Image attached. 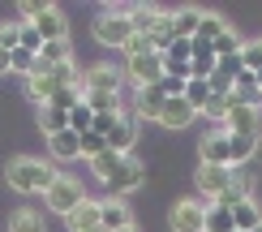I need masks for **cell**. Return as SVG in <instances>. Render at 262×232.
I'll list each match as a JSON object with an SVG mask.
<instances>
[{"label":"cell","mask_w":262,"mask_h":232,"mask_svg":"<svg viewBox=\"0 0 262 232\" xmlns=\"http://www.w3.org/2000/svg\"><path fill=\"white\" fill-rule=\"evenodd\" d=\"M103 185H107V198H125L129 189H138V185H142V163L134 159V155H125V159H121V168L107 176Z\"/></svg>","instance_id":"9"},{"label":"cell","mask_w":262,"mask_h":232,"mask_svg":"<svg viewBox=\"0 0 262 232\" xmlns=\"http://www.w3.org/2000/svg\"><path fill=\"white\" fill-rule=\"evenodd\" d=\"M95 39L103 43V48H125L129 39H134V26H129V17H121V13H95Z\"/></svg>","instance_id":"3"},{"label":"cell","mask_w":262,"mask_h":232,"mask_svg":"<svg viewBox=\"0 0 262 232\" xmlns=\"http://www.w3.org/2000/svg\"><path fill=\"white\" fill-rule=\"evenodd\" d=\"M258 129H262L258 108H245V103H236V99H232L228 120H224V134H232V138H258Z\"/></svg>","instance_id":"7"},{"label":"cell","mask_w":262,"mask_h":232,"mask_svg":"<svg viewBox=\"0 0 262 232\" xmlns=\"http://www.w3.org/2000/svg\"><path fill=\"white\" fill-rule=\"evenodd\" d=\"M193 181H198V194L202 202H215L228 185H232V168H211V163H198V172H193Z\"/></svg>","instance_id":"8"},{"label":"cell","mask_w":262,"mask_h":232,"mask_svg":"<svg viewBox=\"0 0 262 232\" xmlns=\"http://www.w3.org/2000/svg\"><path fill=\"white\" fill-rule=\"evenodd\" d=\"M228 22L220 17V13H202V22H198V35H193V43H202V48H211V43H220L224 35H228Z\"/></svg>","instance_id":"18"},{"label":"cell","mask_w":262,"mask_h":232,"mask_svg":"<svg viewBox=\"0 0 262 232\" xmlns=\"http://www.w3.org/2000/svg\"><path fill=\"white\" fill-rule=\"evenodd\" d=\"M241 65H245L249 73H258V69H262V39L245 43V52H241Z\"/></svg>","instance_id":"38"},{"label":"cell","mask_w":262,"mask_h":232,"mask_svg":"<svg viewBox=\"0 0 262 232\" xmlns=\"http://www.w3.org/2000/svg\"><path fill=\"white\" fill-rule=\"evenodd\" d=\"M121 232H134V228H121Z\"/></svg>","instance_id":"40"},{"label":"cell","mask_w":262,"mask_h":232,"mask_svg":"<svg viewBox=\"0 0 262 232\" xmlns=\"http://www.w3.org/2000/svg\"><path fill=\"white\" fill-rule=\"evenodd\" d=\"M121 159H125V155H116V151H103L99 159H91V168H95V176H99V181H107V176H112L116 168H121Z\"/></svg>","instance_id":"34"},{"label":"cell","mask_w":262,"mask_h":232,"mask_svg":"<svg viewBox=\"0 0 262 232\" xmlns=\"http://www.w3.org/2000/svg\"><path fill=\"white\" fill-rule=\"evenodd\" d=\"M202 13H206V9H177V13H172V35H177V39H193V35H198Z\"/></svg>","instance_id":"20"},{"label":"cell","mask_w":262,"mask_h":232,"mask_svg":"<svg viewBox=\"0 0 262 232\" xmlns=\"http://www.w3.org/2000/svg\"><path fill=\"white\" fill-rule=\"evenodd\" d=\"M64 228H69V232H91V228H99V202H95V198H82V202L64 215Z\"/></svg>","instance_id":"13"},{"label":"cell","mask_w":262,"mask_h":232,"mask_svg":"<svg viewBox=\"0 0 262 232\" xmlns=\"http://www.w3.org/2000/svg\"><path fill=\"white\" fill-rule=\"evenodd\" d=\"M121 52H125L129 60H138V56H150V52H155V39H150V35H134V39H129Z\"/></svg>","instance_id":"35"},{"label":"cell","mask_w":262,"mask_h":232,"mask_svg":"<svg viewBox=\"0 0 262 232\" xmlns=\"http://www.w3.org/2000/svg\"><path fill=\"white\" fill-rule=\"evenodd\" d=\"M103 142H107V151H116V155H129V146L138 142V116H134V108H125V112L112 120V129L103 134Z\"/></svg>","instance_id":"5"},{"label":"cell","mask_w":262,"mask_h":232,"mask_svg":"<svg viewBox=\"0 0 262 232\" xmlns=\"http://www.w3.org/2000/svg\"><path fill=\"white\" fill-rule=\"evenodd\" d=\"M254 155H258V138H232L228 134V163H232V168L249 163Z\"/></svg>","instance_id":"24"},{"label":"cell","mask_w":262,"mask_h":232,"mask_svg":"<svg viewBox=\"0 0 262 232\" xmlns=\"http://www.w3.org/2000/svg\"><path fill=\"white\" fill-rule=\"evenodd\" d=\"M5 73H9V52L0 48V77H5Z\"/></svg>","instance_id":"39"},{"label":"cell","mask_w":262,"mask_h":232,"mask_svg":"<svg viewBox=\"0 0 262 232\" xmlns=\"http://www.w3.org/2000/svg\"><path fill=\"white\" fill-rule=\"evenodd\" d=\"M82 198H86V194H82V185L73 181V176H60V172H56V181L48 185L43 202H48V211H56V215H69L73 206L82 202Z\"/></svg>","instance_id":"4"},{"label":"cell","mask_w":262,"mask_h":232,"mask_svg":"<svg viewBox=\"0 0 262 232\" xmlns=\"http://www.w3.org/2000/svg\"><path fill=\"white\" fill-rule=\"evenodd\" d=\"M5 181H9V189H17V194H48V185L56 181V172L48 168V163H39V159H13L9 163V172H5Z\"/></svg>","instance_id":"1"},{"label":"cell","mask_w":262,"mask_h":232,"mask_svg":"<svg viewBox=\"0 0 262 232\" xmlns=\"http://www.w3.org/2000/svg\"><path fill=\"white\" fill-rule=\"evenodd\" d=\"M206 232H236V224H232V211H224V206L206 202Z\"/></svg>","instance_id":"28"},{"label":"cell","mask_w":262,"mask_h":232,"mask_svg":"<svg viewBox=\"0 0 262 232\" xmlns=\"http://www.w3.org/2000/svg\"><path fill=\"white\" fill-rule=\"evenodd\" d=\"M172 232H206V202L202 198H177L168 211Z\"/></svg>","instance_id":"2"},{"label":"cell","mask_w":262,"mask_h":232,"mask_svg":"<svg viewBox=\"0 0 262 232\" xmlns=\"http://www.w3.org/2000/svg\"><path fill=\"white\" fill-rule=\"evenodd\" d=\"M254 181H258V172H254V163H241V168H232V189L236 194H254Z\"/></svg>","instance_id":"32"},{"label":"cell","mask_w":262,"mask_h":232,"mask_svg":"<svg viewBox=\"0 0 262 232\" xmlns=\"http://www.w3.org/2000/svg\"><path fill=\"white\" fill-rule=\"evenodd\" d=\"M159 13H163V9H155V5H134V13H129V26H134V35H155Z\"/></svg>","instance_id":"21"},{"label":"cell","mask_w":262,"mask_h":232,"mask_svg":"<svg viewBox=\"0 0 262 232\" xmlns=\"http://www.w3.org/2000/svg\"><path fill=\"white\" fill-rule=\"evenodd\" d=\"M163 103H168V99L159 95V86H138V95H134V116H138V120H159Z\"/></svg>","instance_id":"14"},{"label":"cell","mask_w":262,"mask_h":232,"mask_svg":"<svg viewBox=\"0 0 262 232\" xmlns=\"http://www.w3.org/2000/svg\"><path fill=\"white\" fill-rule=\"evenodd\" d=\"M9 232H43V215L30 211V206H21V211H13V219H9Z\"/></svg>","instance_id":"27"},{"label":"cell","mask_w":262,"mask_h":232,"mask_svg":"<svg viewBox=\"0 0 262 232\" xmlns=\"http://www.w3.org/2000/svg\"><path fill=\"white\" fill-rule=\"evenodd\" d=\"M254 232H262V228H254Z\"/></svg>","instance_id":"42"},{"label":"cell","mask_w":262,"mask_h":232,"mask_svg":"<svg viewBox=\"0 0 262 232\" xmlns=\"http://www.w3.org/2000/svg\"><path fill=\"white\" fill-rule=\"evenodd\" d=\"M193 116H198V112H193V108L185 103V95H181V99H168V103H163L159 125L163 129H185V125H193Z\"/></svg>","instance_id":"16"},{"label":"cell","mask_w":262,"mask_h":232,"mask_svg":"<svg viewBox=\"0 0 262 232\" xmlns=\"http://www.w3.org/2000/svg\"><path fill=\"white\" fill-rule=\"evenodd\" d=\"M99 228H103V232L134 228V211H129L121 198H103V202H99Z\"/></svg>","instance_id":"12"},{"label":"cell","mask_w":262,"mask_h":232,"mask_svg":"<svg viewBox=\"0 0 262 232\" xmlns=\"http://www.w3.org/2000/svg\"><path fill=\"white\" fill-rule=\"evenodd\" d=\"M91 125H95V112H91L86 103H78V108L69 112V129H73V134H86Z\"/></svg>","instance_id":"36"},{"label":"cell","mask_w":262,"mask_h":232,"mask_svg":"<svg viewBox=\"0 0 262 232\" xmlns=\"http://www.w3.org/2000/svg\"><path fill=\"white\" fill-rule=\"evenodd\" d=\"M198 155H202V163H211V168H232L228 163V134L220 129V134H206L198 142Z\"/></svg>","instance_id":"15"},{"label":"cell","mask_w":262,"mask_h":232,"mask_svg":"<svg viewBox=\"0 0 262 232\" xmlns=\"http://www.w3.org/2000/svg\"><path fill=\"white\" fill-rule=\"evenodd\" d=\"M91 232H103V228H91Z\"/></svg>","instance_id":"41"},{"label":"cell","mask_w":262,"mask_h":232,"mask_svg":"<svg viewBox=\"0 0 262 232\" xmlns=\"http://www.w3.org/2000/svg\"><path fill=\"white\" fill-rule=\"evenodd\" d=\"M206 99H211V86H206L202 77H189V86H185V103H189L193 112H202Z\"/></svg>","instance_id":"30"},{"label":"cell","mask_w":262,"mask_h":232,"mask_svg":"<svg viewBox=\"0 0 262 232\" xmlns=\"http://www.w3.org/2000/svg\"><path fill=\"white\" fill-rule=\"evenodd\" d=\"M0 48H5V52H17V48H21V30H17V22H0Z\"/></svg>","instance_id":"37"},{"label":"cell","mask_w":262,"mask_h":232,"mask_svg":"<svg viewBox=\"0 0 262 232\" xmlns=\"http://www.w3.org/2000/svg\"><path fill=\"white\" fill-rule=\"evenodd\" d=\"M228 108H232V95H211L198 116H211L215 125H224V120H228Z\"/></svg>","instance_id":"31"},{"label":"cell","mask_w":262,"mask_h":232,"mask_svg":"<svg viewBox=\"0 0 262 232\" xmlns=\"http://www.w3.org/2000/svg\"><path fill=\"white\" fill-rule=\"evenodd\" d=\"M121 86H125V69H116V65H91V69L82 73V91L121 95Z\"/></svg>","instance_id":"6"},{"label":"cell","mask_w":262,"mask_h":232,"mask_svg":"<svg viewBox=\"0 0 262 232\" xmlns=\"http://www.w3.org/2000/svg\"><path fill=\"white\" fill-rule=\"evenodd\" d=\"M64 60H73L69 39H64V43H43V48H39V69H56V65H64Z\"/></svg>","instance_id":"25"},{"label":"cell","mask_w":262,"mask_h":232,"mask_svg":"<svg viewBox=\"0 0 262 232\" xmlns=\"http://www.w3.org/2000/svg\"><path fill=\"white\" fill-rule=\"evenodd\" d=\"M78 146H82V159H99V155L107 151V142L95 134V129H86V134H78Z\"/></svg>","instance_id":"33"},{"label":"cell","mask_w":262,"mask_h":232,"mask_svg":"<svg viewBox=\"0 0 262 232\" xmlns=\"http://www.w3.org/2000/svg\"><path fill=\"white\" fill-rule=\"evenodd\" d=\"M125 77H134L138 86H155L163 77V56L150 52V56H138V60H125Z\"/></svg>","instance_id":"11"},{"label":"cell","mask_w":262,"mask_h":232,"mask_svg":"<svg viewBox=\"0 0 262 232\" xmlns=\"http://www.w3.org/2000/svg\"><path fill=\"white\" fill-rule=\"evenodd\" d=\"M48 151H52V159H82V146H78V134H73V129L52 134L48 138Z\"/></svg>","instance_id":"19"},{"label":"cell","mask_w":262,"mask_h":232,"mask_svg":"<svg viewBox=\"0 0 262 232\" xmlns=\"http://www.w3.org/2000/svg\"><path fill=\"white\" fill-rule=\"evenodd\" d=\"M35 69H39V56H35V52H26V48L9 52V73H21V77H30Z\"/></svg>","instance_id":"29"},{"label":"cell","mask_w":262,"mask_h":232,"mask_svg":"<svg viewBox=\"0 0 262 232\" xmlns=\"http://www.w3.org/2000/svg\"><path fill=\"white\" fill-rule=\"evenodd\" d=\"M232 224H236V232H254V228H262V211L254 206V198H245V202L232 206Z\"/></svg>","instance_id":"23"},{"label":"cell","mask_w":262,"mask_h":232,"mask_svg":"<svg viewBox=\"0 0 262 232\" xmlns=\"http://www.w3.org/2000/svg\"><path fill=\"white\" fill-rule=\"evenodd\" d=\"M215 65H220V56H215V48H202V43H193V60H189V77H211Z\"/></svg>","instance_id":"22"},{"label":"cell","mask_w":262,"mask_h":232,"mask_svg":"<svg viewBox=\"0 0 262 232\" xmlns=\"http://www.w3.org/2000/svg\"><path fill=\"white\" fill-rule=\"evenodd\" d=\"M52 95H56V82H52V73H48V69H35V73L26 77V99H30V103H39V108H43Z\"/></svg>","instance_id":"17"},{"label":"cell","mask_w":262,"mask_h":232,"mask_svg":"<svg viewBox=\"0 0 262 232\" xmlns=\"http://www.w3.org/2000/svg\"><path fill=\"white\" fill-rule=\"evenodd\" d=\"M30 26L39 30V39H43V43H64V39H69V17H64L56 5H48L35 22H30Z\"/></svg>","instance_id":"10"},{"label":"cell","mask_w":262,"mask_h":232,"mask_svg":"<svg viewBox=\"0 0 262 232\" xmlns=\"http://www.w3.org/2000/svg\"><path fill=\"white\" fill-rule=\"evenodd\" d=\"M39 129L43 134H60V129H69V112H60V108H39Z\"/></svg>","instance_id":"26"}]
</instances>
